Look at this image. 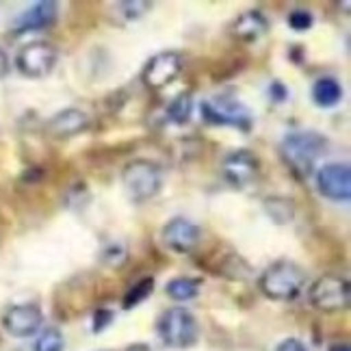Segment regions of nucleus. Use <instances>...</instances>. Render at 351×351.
<instances>
[{"label": "nucleus", "instance_id": "6ab92c4d", "mask_svg": "<svg viewBox=\"0 0 351 351\" xmlns=\"http://www.w3.org/2000/svg\"><path fill=\"white\" fill-rule=\"evenodd\" d=\"M265 208L276 223H291L295 217V204L289 197H267Z\"/></svg>", "mask_w": 351, "mask_h": 351}, {"label": "nucleus", "instance_id": "4be33fe9", "mask_svg": "<svg viewBox=\"0 0 351 351\" xmlns=\"http://www.w3.org/2000/svg\"><path fill=\"white\" fill-rule=\"evenodd\" d=\"M287 22H289V26H291L295 33H304L308 29H313L315 16H313V11H310V9H293L289 13Z\"/></svg>", "mask_w": 351, "mask_h": 351}, {"label": "nucleus", "instance_id": "f257e3e1", "mask_svg": "<svg viewBox=\"0 0 351 351\" xmlns=\"http://www.w3.org/2000/svg\"><path fill=\"white\" fill-rule=\"evenodd\" d=\"M328 139L317 130H295L282 139L278 152L282 163L297 180H308L315 171L317 160L326 154Z\"/></svg>", "mask_w": 351, "mask_h": 351}, {"label": "nucleus", "instance_id": "c85d7f7f", "mask_svg": "<svg viewBox=\"0 0 351 351\" xmlns=\"http://www.w3.org/2000/svg\"><path fill=\"white\" fill-rule=\"evenodd\" d=\"M328 351H351V347H349L347 343H336V345H332Z\"/></svg>", "mask_w": 351, "mask_h": 351}, {"label": "nucleus", "instance_id": "4468645a", "mask_svg": "<svg viewBox=\"0 0 351 351\" xmlns=\"http://www.w3.org/2000/svg\"><path fill=\"white\" fill-rule=\"evenodd\" d=\"M57 20H59V5L52 3V0H42V3H35L33 7L26 9L16 20L13 33L24 35V33L46 31V29H52V26L57 24Z\"/></svg>", "mask_w": 351, "mask_h": 351}, {"label": "nucleus", "instance_id": "bb28decb", "mask_svg": "<svg viewBox=\"0 0 351 351\" xmlns=\"http://www.w3.org/2000/svg\"><path fill=\"white\" fill-rule=\"evenodd\" d=\"M9 70H11V61L7 57V52L0 48V80H3L9 74Z\"/></svg>", "mask_w": 351, "mask_h": 351}, {"label": "nucleus", "instance_id": "20e7f679", "mask_svg": "<svg viewBox=\"0 0 351 351\" xmlns=\"http://www.w3.org/2000/svg\"><path fill=\"white\" fill-rule=\"evenodd\" d=\"M199 115L208 126H230L241 132H250L254 126L252 111L230 96H213L199 102Z\"/></svg>", "mask_w": 351, "mask_h": 351}, {"label": "nucleus", "instance_id": "5701e85b", "mask_svg": "<svg viewBox=\"0 0 351 351\" xmlns=\"http://www.w3.org/2000/svg\"><path fill=\"white\" fill-rule=\"evenodd\" d=\"M119 9V13L124 16L126 20H137L141 18L143 13H147L152 9V3H143V0H134V3H117L115 5Z\"/></svg>", "mask_w": 351, "mask_h": 351}, {"label": "nucleus", "instance_id": "aec40b11", "mask_svg": "<svg viewBox=\"0 0 351 351\" xmlns=\"http://www.w3.org/2000/svg\"><path fill=\"white\" fill-rule=\"evenodd\" d=\"M152 291H154V278L152 276L150 278H141L139 282H134V285L126 291L124 300H121V306H124L126 310L137 308L141 302H145L147 297L152 295Z\"/></svg>", "mask_w": 351, "mask_h": 351}, {"label": "nucleus", "instance_id": "7ed1b4c3", "mask_svg": "<svg viewBox=\"0 0 351 351\" xmlns=\"http://www.w3.org/2000/svg\"><path fill=\"white\" fill-rule=\"evenodd\" d=\"M121 184L134 204L150 202L163 189V167L150 158H134L121 169Z\"/></svg>", "mask_w": 351, "mask_h": 351}, {"label": "nucleus", "instance_id": "393cba45", "mask_svg": "<svg viewBox=\"0 0 351 351\" xmlns=\"http://www.w3.org/2000/svg\"><path fill=\"white\" fill-rule=\"evenodd\" d=\"M111 319H113V315L109 313V310H98L96 317H93V321H96L93 323V332H102L111 323Z\"/></svg>", "mask_w": 351, "mask_h": 351}, {"label": "nucleus", "instance_id": "a211bd4d", "mask_svg": "<svg viewBox=\"0 0 351 351\" xmlns=\"http://www.w3.org/2000/svg\"><path fill=\"white\" fill-rule=\"evenodd\" d=\"M193 115V96L189 91L178 93L169 104H167V119L176 126H184L191 121Z\"/></svg>", "mask_w": 351, "mask_h": 351}, {"label": "nucleus", "instance_id": "0eeeda50", "mask_svg": "<svg viewBox=\"0 0 351 351\" xmlns=\"http://www.w3.org/2000/svg\"><path fill=\"white\" fill-rule=\"evenodd\" d=\"M57 61H59L57 46L50 42H44V39L24 44L16 55L18 72L26 78H33V80L50 76L52 70L57 67Z\"/></svg>", "mask_w": 351, "mask_h": 351}, {"label": "nucleus", "instance_id": "f03ea898", "mask_svg": "<svg viewBox=\"0 0 351 351\" xmlns=\"http://www.w3.org/2000/svg\"><path fill=\"white\" fill-rule=\"evenodd\" d=\"M306 287V271L293 261H276L258 278V289L274 302H293Z\"/></svg>", "mask_w": 351, "mask_h": 351}, {"label": "nucleus", "instance_id": "ddd939ff", "mask_svg": "<svg viewBox=\"0 0 351 351\" xmlns=\"http://www.w3.org/2000/svg\"><path fill=\"white\" fill-rule=\"evenodd\" d=\"M89 126H91L89 115L85 111L70 106V109H63V111L55 113L46 121V134L57 141H65V139L76 137L80 132H85Z\"/></svg>", "mask_w": 351, "mask_h": 351}, {"label": "nucleus", "instance_id": "39448f33", "mask_svg": "<svg viewBox=\"0 0 351 351\" xmlns=\"http://www.w3.org/2000/svg\"><path fill=\"white\" fill-rule=\"evenodd\" d=\"M156 334L169 349H189L197 343L199 328L195 317L186 308L176 306L165 310L156 321Z\"/></svg>", "mask_w": 351, "mask_h": 351}, {"label": "nucleus", "instance_id": "1a4fd4ad", "mask_svg": "<svg viewBox=\"0 0 351 351\" xmlns=\"http://www.w3.org/2000/svg\"><path fill=\"white\" fill-rule=\"evenodd\" d=\"M221 173L226 182L234 189H245L250 186L261 173V158L256 156L247 147H241L230 154H226L221 163Z\"/></svg>", "mask_w": 351, "mask_h": 351}, {"label": "nucleus", "instance_id": "a878e982", "mask_svg": "<svg viewBox=\"0 0 351 351\" xmlns=\"http://www.w3.org/2000/svg\"><path fill=\"white\" fill-rule=\"evenodd\" d=\"M274 351H310L300 339H287V341H282Z\"/></svg>", "mask_w": 351, "mask_h": 351}, {"label": "nucleus", "instance_id": "412c9836", "mask_svg": "<svg viewBox=\"0 0 351 351\" xmlns=\"http://www.w3.org/2000/svg\"><path fill=\"white\" fill-rule=\"evenodd\" d=\"M33 351H65V339H63L61 330L46 328L42 334L37 336Z\"/></svg>", "mask_w": 351, "mask_h": 351}, {"label": "nucleus", "instance_id": "6e6552de", "mask_svg": "<svg viewBox=\"0 0 351 351\" xmlns=\"http://www.w3.org/2000/svg\"><path fill=\"white\" fill-rule=\"evenodd\" d=\"M182 67H184V59H182L180 52H176V50L158 52V55L150 57V61L143 65L141 83L147 89L160 91L180 76Z\"/></svg>", "mask_w": 351, "mask_h": 351}, {"label": "nucleus", "instance_id": "f3484780", "mask_svg": "<svg viewBox=\"0 0 351 351\" xmlns=\"http://www.w3.org/2000/svg\"><path fill=\"white\" fill-rule=\"evenodd\" d=\"M202 291V278H189V276H178L171 278L165 285V293L173 302H191Z\"/></svg>", "mask_w": 351, "mask_h": 351}, {"label": "nucleus", "instance_id": "dca6fc26", "mask_svg": "<svg viewBox=\"0 0 351 351\" xmlns=\"http://www.w3.org/2000/svg\"><path fill=\"white\" fill-rule=\"evenodd\" d=\"M310 96H313V102L319 109H332L343 100V85L334 76H321L315 80Z\"/></svg>", "mask_w": 351, "mask_h": 351}, {"label": "nucleus", "instance_id": "cd10ccee", "mask_svg": "<svg viewBox=\"0 0 351 351\" xmlns=\"http://www.w3.org/2000/svg\"><path fill=\"white\" fill-rule=\"evenodd\" d=\"M126 351H152V349H150V345H145V343H134Z\"/></svg>", "mask_w": 351, "mask_h": 351}, {"label": "nucleus", "instance_id": "9d476101", "mask_svg": "<svg viewBox=\"0 0 351 351\" xmlns=\"http://www.w3.org/2000/svg\"><path fill=\"white\" fill-rule=\"evenodd\" d=\"M44 326V313L37 304H16L5 310L3 328L13 339H29Z\"/></svg>", "mask_w": 351, "mask_h": 351}, {"label": "nucleus", "instance_id": "b1692460", "mask_svg": "<svg viewBox=\"0 0 351 351\" xmlns=\"http://www.w3.org/2000/svg\"><path fill=\"white\" fill-rule=\"evenodd\" d=\"M269 96H271L276 102H285L289 98V89L280 83V80H274L271 87H269Z\"/></svg>", "mask_w": 351, "mask_h": 351}, {"label": "nucleus", "instance_id": "9b49d317", "mask_svg": "<svg viewBox=\"0 0 351 351\" xmlns=\"http://www.w3.org/2000/svg\"><path fill=\"white\" fill-rule=\"evenodd\" d=\"M317 191L330 202L351 199V169L347 163H328L317 171Z\"/></svg>", "mask_w": 351, "mask_h": 351}, {"label": "nucleus", "instance_id": "f8f14e48", "mask_svg": "<svg viewBox=\"0 0 351 351\" xmlns=\"http://www.w3.org/2000/svg\"><path fill=\"white\" fill-rule=\"evenodd\" d=\"M160 241L173 254H191L202 243V228L184 217H173L160 230Z\"/></svg>", "mask_w": 351, "mask_h": 351}, {"label": "nucleus", "instance_id": "423d86ee", "mask_svg": "<svg viewBox=\"0 0 351 351\" xmlns=\"http://www.w3.org/2000/svg\"><path fill=\"white\" fill-rule=\"evenodd\" d=\"M308 302L319 313H343L351 304V287L341 276H321L310 285Z\"/></svg>", "mask_w": 351, "mask_h": 351}, {"label": "nucleus", "instance_id": "2eb2a0df", "mask_svg": "<svg viewBox=\"0 0 351 351\" xmlns=\"http://www.w3.org/2000/svg\"><path fill=\"white\" fill-rule=\"evenodd\" d=\"M269 31V20L263 11L258 9H252V11H245L241 13V16L232 22V37L239 39L243 44H254L258 42L263 35H267Z\"/></svg>", "mask_w": 351, "mask_h": 351}]
</instances>
